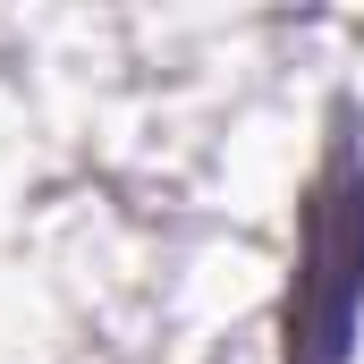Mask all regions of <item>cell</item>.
<instances>
[{
    "mask_svg": "<svg viewBox=\"0 0 364 364\" xmlns=\"http://www.w3.org/2000/svg\"><path fill=\"white\" fill-rule=\"evenodd\" d=\"M356 322H364V161L339 153L305 203L296 279L279 314V364H348Z\"/></svg>",
    "mask_w": 364,
    "mask_h": 364,
    "instance_id": "obj_1",
    "label": "cell"
}]
</instances>
